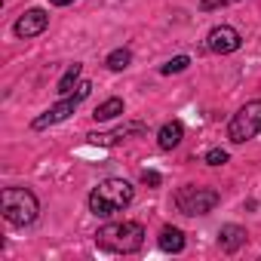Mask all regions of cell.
I'll list each match as a JSON object with an SVG mask.
<instances>
[{
  "instance_id": "ac0fdd59",
  "label": "cell",
  "mask_w": 261,
  "mask_h": 261,
  "mask_svg": "<svg viewBox=\"0 0 261 261\" xmlns=\"http://www.w3.org/2000/svg\"><path fill=\"white\" fill-rule=\"evenodd\" d=\"M160 181H163L160 172H154V169H145V172H142V185H145V188H160Z\"/></svg>"
},
{
  "instance_id": "4fadbf2b",
  "label": "cell",
  "mask_w": 261,
  "mask_h": 261,
  "mask_svg": "<svg viewBox=\"0 0 261 261\" xmlns=\"http://www.w3.org/2000/svg\"><path fill=\"white\" fill-rule=\"evenodd\" d=\"M123 114V98H108V101H101L95 111H92V117L98 120V123H108V120H114V117H120Z\"/></svg>"
},
{
  "instance_id": "3957f363",
  "label": "cell",
  "mask_w": 261,
  "mask_h": 261,
  "mask_svg": "<svg viewBox=\"0 0 261 261\" xmlns=\"http://www.w3.org/2000/svg\"><path fill=\"white\" fill-rule=\"evenodd\" d=\"M0 209H4V218L16 227H25L37 218L40 212V203L37 197L28 191V188H7L0 194Z\"/></svg>"
},
{
  "instance_id": "9a60e30c",
  "label": "cell",
  "mask_w": 261,
  "mask_h": 261,
  "mask_svg": "<svg viewBox=\"0 0 261 261\" xmlns=\"http://www.w3.org/2000/svg\"><path fill=\"white\" fill-rule=\"evenodd\" d=\"M129 62H133V53H129V49H114L105 65H108L111 71H123V68H129Z\"/></svg>"
},
{
  "instance_id": "8fae6325",
  "label": "cell",
  "mask_w": 261,
  "mask_h": 261,
  "mask_svg": "<svg viewBox=\"0 0 261 261\" xmlns=\"http://www.w3.org/2000/svg\"><path fill=\"white\" fill-rule=\"evenodd\" d=\"M181 139H185V126H181L178 120H172V123H166V126L160 129V148H163V151L178 148Z\"/></svg>"
},
{
  "instance_id": "7c38bea8",
  "label": "cell",
  "mask_w": 261,
  "mask_h": 261,
  "mask_svg": "<svg viewBox=\"0 0 261 261\" xmlns=\"http://www.w3.org/2000/svg\"><path fill=\"white\" fill-rule=\"evenodd\" d=\"M160 249H163V252H181V249H185V233H181L178 227H172V224L163 227V230H160Z\"/></svg>"
},
{
  "instance_id": "ffe728a7",
  "label": "cell",
  "mask_w": 261,
  "mask_h": 261,
  "mask_svg": "<svg viewBox=\"0 0 261 261\" xmlns=\"http://www.w3.org/2000/svg\"><path fill=\"white\" fill-rule=\"evenodd\" d=\"M221 4H237V0H221Z\"/></svg>"
},
{
  "instance_id": "2e32d148",
  "label": "cell",
  "mask_w": 261,
  "mask_h": 261,
  "mask_svg": "<svg viewBox=\"0 0 261 261\" xmlns=\"http://www.w3.org/2000/svg\"><path fill=\"white\" fill-rule=\"evenodd\" d=\"M188 65H191V59H188V56H175V59H169L160 71H163V74H178V71H185Z\"/></svg>"
},
{
  "instance_id": "30bf717a",
  "label": "cell",
  "mask_w": 261,
  "mask_h": 261,
  "mask_svg": "<svg viewBox=\"0 0 261 261\" xmlns=\"http://www.w3.org/2000/svg\"><path fill=\"white\" fill-rule=\"evenodd\" d=\"M243 243H246V227H240V224H224V227L218 230V246H221V252H237Z\"/></svg>"
},
{
  "instance_id": "7a4b0ae2",
  "label": "cell",
  "mask_w": 261,
  "mask_h": 261,
  "mask_svg": "<svg viewBox=\"0 0 261 261\" xmlns=\"http://www.w3.org/2000/svg\"><path fill=\"white\" fill-rule=\"evenodd\" d=\"M145 243V227L139 221H114L98 227L95 233V246L114 255H129V252H139Z\"/></svg>"
},
{
  "instance_id": "e0dca14e",
  "label": "cell",
  "mask_w": 261,
  "mask_h": 261,
  "mask_svg": "<svg viewBox=\"0 0 261 261\" xmlns=\"http://www.w3.org/2000/svg\"><path fill=\"white\" fill-rule=\"evenodd\" d=\"M206 163H209V166H224V163H227V151H221V148L206 151Z\"/></svg>"
},
{
  "instance_id": "52a82bcc",
  "label": "cell",
  "mask_w": 261,
  "mask_h": 261,
  "mask_svg": "<svg viewBox=\"0 0 261 261\" xmlns=\"http://www.w3.org/2000/svg\"><path fill=\"white\" fill-rule=\"evenodd\" d=\"M77 105H80V98L74 95V98H62L59 105H53L49 111H43L40 117H34V129H49V126H56V123H62V120H68L74 111H77Z\"/></svg>"
},
{
  "instance_id": "277c9868",
  "label": "cell",
  "mask_w": 261,
  "mask_h": 261,
  "mask_svg": "<svg viewBox=\"0 0 261 261\" xmlns=\"http://www.w3.org/2000/svg\"><path fill=\"white\" fill-rule=\"evenodd\" d=\"M258 133H261V98L246 101L227 123V139L233 145H243V142L255 139Z\"/></svg>"
},
{
  "instance_id": "5b68a950",
  "label": "cell",
  "mask_w": 261,
  "mask_h": 261,
  "mask_svg": "<svg viewBox=\"0 0 261 261\" xmlns=\"http://www.w3.org/2000/svg\"><path fill=\"white\" fill-rule=\"evenodd\" d=\"M218 203H221V197H218V191H212V188L185 185V188H178V194H175V209H178L181 215H209Z\"/></svg>"
},
{
  "instance_id": "6da1fadb",
  "label": "cell",
  "mask_w": 261,
  "mask_h": 261,
  "mask_svg": "<svg viewBox=\"0 0 261 261\" xmlns=\"http://www.w3.org/2000/svg\"><path fill=\"white\" fill-rule=\"evenodd\" d=\"M133 197H136V188L126 178H105L89 194V212L98 218H111L114 212H120L133 203Z\"/></svg>"
},
{
  "instance_id": "d6986e66",
  "label": "cell",
  "mask_w": 261,
  "mask_h": 261,
  "mask_svg": "<svg viewBox=\"0 0 261 261\" xmlns=\"http://www.w3.org/2000/svg\"><path fill=\"white\" fill-rule=\"evenodd\" d=\"M53 7H68V4H74V0H49Z\"/></svg>"
},
{
  "instance_id": "8992f818",
  "label": "cell",
  "mask_w": 261,
  "mask_h": 261,
  "mask_svg": "<svg viewBox=\"0 0 261 261\" xmlns=\"http://www.w3.org/2000/svg\"><path fill=\"white\" fill-rule=\"evenodd\" d=\"M240 43H243V37H240V31L230 28V25H218V28H212L209 37H206V49H212V53H218V56L237 53Z\"/></svg>"
},
{
  "instance_id": "5bb4252c",
  "label": "cell",
  "mask_w": 261,
  "mask_h": 261,
  "mask_svg": "<svg viewBox=\"0 0 261 261\" xmlns=\"http://www.w3.org/2000/svg\"><path fill=\"white\" fill-rule=\"evenodd\" d=\"M80 71H83V65H80V62H74V65L65 71V77H62V80H59V86H56V92H59L62 98H65V95L80 83Z\"/></svg>"
},
{
  "instance_id": "ba28073f",
  "label": "cell",
  "mask_w": 261,
  "mask_h": 261,
  "mask_svg": "<svg viewBox=\"0 0 261 261\" xmlns=\"http://www.w3.org/2000/svg\"><path fill=\"white\" fill-rule=\"evenodd\" d=\"M46 25H49V16L43 13V10H28L25 16H19V22H16V37H22V40H28V37H37V34H43L46 31Z\"/></svg>"
},
{
  "instance_id": "9c48e42d",
  "label": "cell",
  "mask_w": 261,
  "mask_h": 261,
  "mask_svg": "<svg viewBox=\"0 0 261 261\" xmlns=\"http://www.w3.org/2000/svg\"><path fill=\"white\" fill-rule=\"evenodd\" d=\"M139 133H145V123H123V126H117L114 133H92V136H86L92 145H117L120 139H126V136H139Z\"/></svg>"
}]
</instances>
